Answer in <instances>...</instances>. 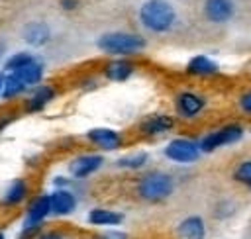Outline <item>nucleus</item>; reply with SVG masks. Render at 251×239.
<instances>
[{
    "label": "nucleus",
    "instance_id": "obj_1",
    "mask_svg": "<svg viewBox=\"0 0 251 239\" xmlns=\"http://www.w3.org/2000/svg\"><path fill=\"white\" fill-rule=\"evenodd\" d=\"M137 20L151 33H169L178 22V12L169 0H145L137 10Z\"/></svg>",
    "mask_w": 251,
    "mask_h": 239
},
{
    "label": "nucleus",
    "instance_id": "obj_2",
    "mask_svg": "<svg viewBox=\"0 0 251 239\" xmlns=\"http://www.w3.org/2000/svg\"><path fill=\"white\" fill-rule=\"evenodd\" d=\"M98 49L106 55H114V57H129L135 55L139 51L145 49L147 41L143 35L139 33H131V31H106L98 37L96 41Z\"/></svg>",
    "mask_w": 251,
    "mask_h": 239
},
{
    "label": "nucleus",
    "instance_id": "obj_3",
    "mask_svg": "<svg viewBox=\"0 0 251 239\" xmlns=\"http://www.w3.org/2000/svg\"><path fill=\"white\" fill-rule=\"evenodd\" d=\"M137 196L145 202H151V204H157V202H163L167 200L173 190H175V180L171 174L163 172V170H151V172H145L139 180H137Z\"/></svg>",
    "mask_w": 251,
    "mask_h": 239
},
{
    "label": "nucleus",
    "instance_id": "obj_4",
    "mask_svg": "<svg viewBox=\"0 0 251 239\" xmlns=\"http://www.w3.org/2000/svg\"><path fill=\"white\" fill-rule=\"evenodd\" d=\"M245 129L241 123L237 121H231V123H226L224 127L216 129V131H210L206 135H202L198 139V145H200V151L202 155L204 153H212L220 147H226V145H231V143H237L241 137H243Z\"/></svg>",
    "mask_w": 251,
    "mask_h": 239
},
{
    "label": "nucleus",
    "instance_id": "obj_5",
    "mask_svg": "<svg viewBox=\"0 0 251 239\" xmlns=\"http://www.w3.org/2000/svg\"><path fill=\"white\" fill-rule=\"evenodd\" d=\"M163 155L173 163L190 165V163H196L202 157V151H200V145H198L196 139H192V137H176V139H171L165 145Z\"/></svg>",
    "mask_w": 251,
    "mask_h": 239
},
{
    "label": "nucleus",
    "instance_id": "obj_6",
    "mask_svg": "<svg viewBox=\"0 0 251 239\" xmlns=\"http://www.w3.org/2000/svg\"><path fill=\"white\" fill-rule=\"evenodd\" d=\"M175 110L184 120H194L206 110V100L196 90H180L175 96Z\"/></svg>",
    "mask_w": 251,
    "mask_h": 239
},
{
    "label": "nucleus",
    "instance_id": "obj_7",
    "mask_svg": "<svg viewBox=\"0 0 251 239\" xmlns=\"http://www.w3.org/2000/svg\"><path fill=\"white\" fill-rule=\"evenodd\" d=\"M102 165H104V157L100 153H82L67 165V170H69L71 178L84 180V178L92 176L94 172H98L102 168Z\"/></svg>",
    "mask_w": 251,
    "mask_h": 239
},
{
    "label": "nucleus",
    "instance_id": "obj_8",
    "mask_svg": "<svg viewBox=\"0 0 251 239\" xmlns=\"http://www.w3.org/2000/svg\"><path fill=\"white\" fill-rule=\"evenodd\" d=\"M27 198H29V180L27 178H12L0 194V208L14 210V208L22 206L24 202H27Z\"/></svg>",
    "mask_w": 251,
    "mask_h": 239
},
{
    "label": "nucleus",
    "instance_id": "obj_9",
    "mask_svg": "<svg viewBox=\"0 0 251 239\" xmlns=\"http://www.w3.org/2000/svg\"><path fill=\"white\" fill-rule=\"evenodd\" d=\"M76 206H78V196L71 188H53V192L49 194V208H51V215L55 217L71 215L76 210Z\"/></svg>",
    "mask_w": 251,
    "mask_h": 239
},
{
    "label": "nucleus",
    "instance_id": "obj_10",
    "mask_svg": "<svg viewBox=\"0 0 251 239\" xmlns=\"http://www.w3.org/2000/svg\"><path fill=\"white\" fill-rule=\"evenodd\" d=\"M57 96V88L53 84H37V86H31L27 90V98L24 102V110L27 114H35V112H41L47 108V104L53 102V98Z\"/></svg>",
    "mask_w": 251,
    "mask_h": 239
},
{
    "label": "nucleus",
    "instance_id": "obj_11",
    "mask_svg": "<svg viewBox=\"0 0 251 239\" xmlns=\"http://www.w3.org/2000/svg\"><path fill=\"white\" fill-rule=\"evenodd\" d=\"M86 139L100 151H118L124 145L122 133L110 127H92L86 133Z\"/></svg>",
    "mask_w": 251,
    "mask_h": 239
},
{
    "label": "nucleus",
    "instance_id": "obj_12",
    "mask_svg": "<svg viewBox=\"0 0 251 239\" xmlns=\"http://www.w3.org/2000/svg\"><path fill=\"white\" fill-rule=\"evenodd\" d=\"M202 14L212 24H227L235 14L233 0H204Z\"/></svg>",
    "mask_w": 251,
    "mask_h": 239
},
{
    "label": "nucleus",
    "instance_id": "obj_13",
    "mask_svg": "<svg viewBox=\"0 0 251 239\" xmlns=\"http://www.w3.org/2000/svg\"><path fill=\"white\" fill-rule=\"evenodd\" d=\"M175 127V120L171 116H165V114H155V116H149L145 120L139 121L137 129L141 135L145 137H159V135H165L169 131H173Z\"/></svg>",
    "mask_w": 251,
    "mask_h": 239
},
{
    "label": "nucleus",
    "instance_id": "obj_14",
    "mask_svg": "<svg viewBox=\"0 0 251 239\" xmlns=\"http://www.w3.org/2000/svg\"><path fill=\"white\" fill-rule=\"evenodd\" d=\"M22 39L29 47H43L51 41V27L45 22H39V20L27 22L22 27Z\"/></svg>",
    "mask_w": 251,
    "mask_h": 239
},
{
    "label": "nucleus",
    "instance_id": "obj_15",
    "mask_svg": "<svg viewBox=\"0 0 251 239\" xmlns=\"http://www.w3.org/2000/svg\"><path fill=\"white\" fill-rule=\"evenodd\" d=\"M133 71H135V67L131 61H127L126 57H118L104 65L102 74H104V78H108L112 82H124L133 74Z\"/></svg>",
    "mask_w": 251,
    "mask_h": 239
},
{
    "label": "nucleus",
    "instance_id": "obj_16",
    "mask_svg": "<svg viewBox=\"0 0 251 239\" xmlns=\"http://www.w3.org/2000/svg\"><path fill=\"white\" fill-rule=\"evenodd\" d=\"M184 69H186V72H188L190 76L208 78V76H214L220 67H218V63H216L212 57H208V55H194V57L188 59V63H186Z\"/></svg>",
    "mask_w": 251,
    "mask_h": 239
},
{
    "label": "nucleus",
    "instance_id": "obj_17",
    "mask_svg": "<svg viewBox=\"0 0 251 239\" xmlns=\"http://www.w3.org/2000/svg\"><path fill=\"white\" fill-rule=\"evenodd\" d=\"M86 221L94 227H116L124 221V214L108 208H92L86 215Z\"/></svg>",
    "mask_w": 251,
    "mask_h": 239
},
{
    "label": "nucleus",
    "instance_id": "obj_18",
    "mask_svg": "<svg viewBox=\"0 0 251 239\" xmlns=\"http://www.w3.org/2000/svg\"><path fill=\"white\" fill-rule=\"evenodd\" d=\"M16 74L20 76V80L31 88V86H37L43 82V74H45V65L39 57H33L27 65H24L20 71H16Z\"/></svg>",
    "mask_w": 251,
    "mask_h": 239
},
{
    "label": "nucleus",
    "instance_id": "obj_19",
    "mask_svg": "<svg viewBox=\"0 0 251 239\" xmlns=\"http://www.w3.org/2000/svg\"><path fill=\"white\" fill-rule=\"evenodd\" d=\"M176 235L180 239H204L206 225L200 215H188L176 225Z\"/></svg>",
    "mask_w": 251,
    "mask_h": 239
},
{
    "label": "nucleus",
    "instance_id": "obj_20",
    "mask_svg": "<svg viewBox=\"0 0 251 239\" xmlns=\"http://www.w3.org/2000/svg\"><path fill=\"white\" fill-rule=\"evenodd\" d=\"M27 86L20 80V76L16 72H4V80H2V94L0 98L2 100H16L24 94H27Z\"/></svg>",
    "mask_w": 251,
    "mask_h": 239
},
{
    "label": "nucleus",
    "instance_id": "obj_21",
    "mask_svg": "<svg viewBox=\"0 0 251 239\" xmlns=\"http://www.w3.org/2000/svg\"><path fill=\"white\" fill-rule=\"evenodd\" d=\"M147 161H149V155L145 151H135V153H129L126 157H120L116 161V167L126 168V170H139L147 165Z\"/></svg>",
    "mask_w": 251,
    "mask_h": 239
},
{
    "label": "nucleus",
    "instance_id": "obj_22",
    "mask_svg": "<svg viewBox=\"0 0 251 239\" xmlns=\"http://www.w3.org/2000/svg\"><path fill=\"white\" fill-rule=\"evenodd\" d=\"M35 55H31L29 51H18L12 53L8 59H4V72H16L20 71L24 65H27Z\"/></svg>",
    "mask_w": 251,
    "mask_h": 239
},
{
    "label": "nucleus",
    "instance_id": "obj_23",
    "mask_svg": "<svg viewBox=\"0 0 251 239\" xmlns=\"http://www.w3.org/2000/svg\"><path fill=\"white\" fill-rule=\"evenodd\" d=\"M233 180L235 182H239V184H243V186H247L249 190H251V159H247V161H241L235 168H233Z\"/></svg>",
    "mask_w": 251,
    "mask_h": 239
},
{
    "label": "nucleus",
    "instance_id": "obj_24",
    "mask_svg": "<svg viewBox=\"0 0 251 239\" xmlns=\"http://www.w3.org/2000/svg\"><path fill=\"white\" fill-rule=\"evenodd\" d=\"M92 239H129V235H127L126 231H122V229H114V227H110V229H106V231L96 233Z\"/></svg>",
    "mask_w": 251,
    "mask_h": 239
},
{
    "label": "nucleus",
    "instance_id": "obj_25",
    "mask_svg": "<svg viewBox=\"0 0 251 239\" xmlns=\"http://www.w3.org/2000/svg\"><path fill=\"white\" fill-rule=\"evenodd\" d=\"M237 106H239V110H241L243 114L251 116V88H247V90L241 92V96H239V100H237Z\"/></svg>",
    "mask_w": 251,
    "mask_h": 239
},
{
    "label": "nucleus",
    "instance_id": "obj_26",
    "mask_svg": "<svg viewBox=\"0 0 251 239\" xmlns=\"http://www.w3.org/2000/svg\"><path fill=\"white\" fill-rule=\"evenodd\" d=\"M35 239H67L63 231H57V229H49V231H39Z\"/></svg>",
    "mask_w": 251,
    "mask_h": 239
},
{
    "label": "nucleus",
    "instance_id": "obj_27",
    "mask_svg": "<svg viewBox=\"0 0 251 239\" xmlns=\"http://www.w3.org/2000/svg\"><path fill=\"white\" fill-rule=\"evenodd\" d=\"M16 120V114L14 112H6V114H0V133L4 129H8V125Z\"/></svg>",
    "mask_w": 251,
    "mask_h": 239
},
{
    "label": "nucleus",
    "instance_id": "obj_28",
    "mask_svg": "<svg viewBox=\"0 0 251 239\" xmlns=\"http://www.w3.org/2000/svg\"><path fill=\"white\" fill-rule=\"evenodd\" d=\"M59 4H61V8H63L65 12H73V10L78 8V0H61Z\"/></svg>",
    "mask_w": 251,
    "mask_h": 239
},
{
    "label": "nucleus",
    "instance_id": "obj_29",
    "mask_svg": "<svg viewBox=\"0 0 251 239\" xmlns=\"http://www.w3.org/2000/svg\"><path fill=\"white\" fill-rule=\"evenodd\" d=\"M4 55H6V43L0 39V61H4Z\"/></svg>",
    "mask_w": 251,
    "mask_h": 239
},
{
    "label": "nucleus",
    "instance_id": "obj_30",
    "mask_svg": "<svg viewBox=\"0 0 251 239\" xmlns=\"http://www.w3.org/2000/svg\"><path fill=\"white\" fill-rule=\"evenodd\" d=\"M2 80H4V71H0V94H2Z\"/></svg>",
    "mask_w": 251,
    "mask_h": 239
},
{
    "label": "nucleus",
    "instance_id": "obj_31",
    "mask_svg": "<svg viewBox=\"0 0 251 239\" xmlns=\"http://www.w3.org/2000/svg\"><path fill=\"white\" fill-rule=\"evenodd\" d=\"M0 239H8V237H6V233H4L2 229H0Z\"/></svg>",
    "mask_w": 251,
    "mask_h": 239
}]
</instances>
